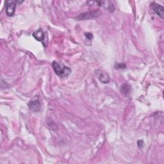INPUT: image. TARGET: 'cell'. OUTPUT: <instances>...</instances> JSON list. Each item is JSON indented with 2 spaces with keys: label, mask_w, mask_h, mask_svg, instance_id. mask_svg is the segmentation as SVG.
<instances>
[{
  "label": "cell",
  "mask_w": 164,
  "mask_h": 164,
  "mask_svg": "<svg viewBox=\"0 0 164 164\" xmlns=\"http://www.w3.org/2000/svg\"><path fill=\"white\" fill-rule=\"evenodd\" d=\"M52 67L55 73L59 77L62 78L67 77L71 73V69L62 62L53 61L52 63Z\"/></svg>",
  "instance_id": "6da1fadb"
},
{
  "label": "cell",
  "mask_w": 164,
  "mask_h": 164,
  "mask_svg": "<svg viewBox=\"0 0 164 164\" xmlns=\"http://www.w3.org/2000/svg\"><path fill=\"white\" fill-rule=\"evenodd\" d=\"M101 14H102V12H100L99 10H94L85 12V13L81 14L78 17H76V19L78 20H92V19H94L99 17Z\"/></svg>",
  "instance_id": "7a4b0ae2"
},
{
  "label": "cell",
  "mask_w": 164,
  "mask_h": 164,
  "mask_svg": "<svg viewBox=\"0 0 164 164\" xmlns=\"http://www.w3.org/2000/svg\"><path fill=\"white\" fill-rule=\"evenodd\" d=\"M16 1L13 0H9V1H6V13L8 16H12L14 14V12L16 8Z\"/></svg>",
  "instance_id": "3957f363"
},
{
  "label": "cell",
  "mask_w": 164,
  "mask_h": 164,
  "mask_svg": "<svg viewBox=\"0 0 164 164\" xmlns=\"http://www.w3.org/2000/svg\"><path fill=\"white\" fill-rule=\"evenodd\" d=\"M151 8L155 12V13L162 19L164 17V9L162 6L157 4L156 3H151Z\"/></svg>",
  "instance_id": "277c9868"
},
{
  "label": "cell",
  "mask_w": 164,
  "mask_h": 164,
  "mask_svg": "<svg viewBox=\"0 0 164 164\" xmlns=\"http://www.w3.org/2000/svg\"><path fill=\"white\" fill-rule=\"evenodd\" d=\"M28 106L30 109L34 112H39L41 110V103L39 100L37 98H34L28 103Z\"/></svg>",
  "instance_id": "5b68a950"
},
{
  "label": "cell",
  "mask_w": 164,
  "mask_h": 164,
  "mask_svg": "<svg viewBox=\"0 0 164 164\" xmlns=\"http://www.w3.org/2000/svg\"><path fill=\"white\" fill-rule=\"evenodd\" d=\"M96 3L99 6H102V7H103L105 9H106L109 12H112L115 10L113 4L110 1H99L96 2Z\"/></svg>",
  "instance_id": "8992f818"
},
{
  "label": "cell",
  "mask_w": 164,
  "mask_h": 164,
  "mask_svg": "<svg viewBox=\"0 0 164 164\" xmlns=\"http://www.w3.org/2000/svg\"><path fill=\"white\" fill-rule=\"evenodd\" d=\"M33 36L35 39L38 41H42L45 39V34L42 30H38L35 31L33 34Z\"/></svg>",
  "instance_id": "52a82bcc"
},
{
  "label": "cell",
  "mask_w": 164,
  "mask_h": 164,
  "mask_svg": "<svg viewBox=\"0 0 164 164\" xmlns=\"http://www.w3.org/2000/svg\"><path fill=\"white\" fill-rule=\"evenodd\" d=\"M99 80L103 84H109L110 82V77L106 73L102 72L99 75Z\"/></svg>",
  "instance_id": "ba28073f"
},
{
  "label": "cell",
  "mask_w": 164,
  "mask_h": 164,
  "mask_svg": "<svg viewBox=\"0 0 164 164\" xmlns=\"http://www.w3.org/2000/svg\"><path fill=\"white\" fill-rule=\"evenodd\" d=\"M121 91L125 95H128L131 92V87L128 84H124L121 87Z\"/></svg>",
  "instance_id": "9c48e42d"
},
{
  "label": "cell",
  "mask_w": 164,
  "mask_h": 164,
  "mask_svg": "<svg viewBox=\"0 0 164 164\" xmlns=\"http://www.w3.org/2000/svg\"><path fill=\"white\" fill-rule=\"evenodd\" d=\"M126 67H127V66H126L124 64H123V63H121V64H118L117 66H116V68L117 69H125Z\"/></svg>",
  "instance_id": "30bf717a"
},
{
  "label": "cell",
  "mask_w": 164,
  "mask_h": 164,
  "mask_svg": "<svg viewBox=\"0 0 164 164\" xmlns=\"http://www.w3.org/2000/svg\"><path fill=\"white\" fill-rule=\"evenodd\" d=\"M85 35L87 39L89 40H91L93 38V35L91 33H85Z\"/></svg>",
  "instance_id": "8fae6325"
},
{
  "label": "cell",
  "mask_w": 164,
  "mask_h": 164,
  "mask_svg": "<svg viewBox=\"0 0 164 164\" xmlns=\"http://www.w3.org/2000/svg\"><path fill=\"white\" fill-rule=\"evenodd\" d=\"M144 146V142L142 141H138V146L140 148H142V146Z\"/></svg>",
  "instance_id": "7c38bea8"
}]
</instances>
